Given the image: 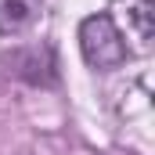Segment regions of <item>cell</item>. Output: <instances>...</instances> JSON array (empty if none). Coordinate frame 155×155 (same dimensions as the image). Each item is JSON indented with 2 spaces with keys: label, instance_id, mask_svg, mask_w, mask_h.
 Listing matches in <instances>:
<instances>
[{
  "label": "cell",
  "instance_id": "obj_1",
  "mask_svg": "<svg viewBox=\"0 0 155 155\" xmlns=\"http://www.w3.org/2000/svg\"><path fill=\"white\" fill-rule=\"evenodd\" d=\"M79 51H83L87 65H94V69H116L126 58L123 33L116 29V22L108 15L83 18V25H79Z\"/></svg>",
  "mask_w": 155,
  "mask_h": 155
},
{
  "label": "cell",
  "instance_id": "obj_2",
  "mask_svg": "<svg viewBox=\"0 0 155 155\" xmlns=\"http://www.w3.org/2000/svg\"><path fill=\"white\" fill-rule=\"evenodd\" d=\"M11 72L25 83H36V87H51L58 79V61H54V51L51 47H25V51H15L7 58Z\"/></svg>",
  "mask_w": 155,
  "mask_h": 155
},
{
  "label": "cell",
  "instance_id": "obj_3",
  "mask_svg": "<svg viewBox=\"0 0 155 155\" xmlns=\"http://www.w3.org/2000/svg\"><path fill=\"white\" fill-rule=\"evenodd\" d=\"M43 11V0H0V33L15 36L22 29H29Z\"/></svg>",
  "mask_w": 155,
  "mask_h": 155
},
{
  "label": "cell",
  "instance_id": "obj_4",
  "mask_svg": "<svg viewBox=\"0 0 155 155\" xmlns=\"http://www.w3.org/2000/svg\"><path fill=\"white\" fill-rule=\"evenodd\" d=\"M134 22H137V36L144 40H152V0H134Z\"/></svg>",
  "mask_w": 155,
  "mask_h": 155
}]
</instances>
